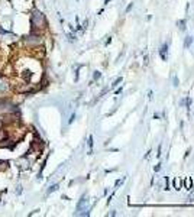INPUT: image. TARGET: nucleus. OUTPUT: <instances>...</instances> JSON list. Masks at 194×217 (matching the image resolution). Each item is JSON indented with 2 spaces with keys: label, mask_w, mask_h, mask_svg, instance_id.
I'll use <instances>...</instances> for the list:
<instances>
[{
  "label": "nucleus",
  "mask_w": 194,
  "mask_h": 217,
  "mask_svg": "<svg viewBox=\"0 0 194 217\" xmlns=\"http://www.w3.org/2000/svg\"><path fill=\"white\" fill-rule=\"evenodd\" d=\"M89 146H90V148L93 146V136H90V138H89Z\"/></svg>",
  "instance_id": "1a4fd4ad"
},
{
  "label": "nucleus",
  "mask_w": 194,
  "mask_h": 217,
  "mask_svg": "<svg viewBox=\"0 0 194 217\" xmlns=\"http://www.w3.org/2000/svg\"><path fill=\"white\" fill-rule=\"evenodd\" d=\"M8 88H9L8 81L6 80H0V91H6Z\"/></svg>",
  "instance_id": "7ed1b4c3"
},
{
  "label": "nucleus",
  "mask_w": 194,
  "mask_h": 217,
  "mask_svg": "<svg viewBox=\"0 0 194 217\" xmlns=\"http://www.w3.org/2000/svg\"><path fill=\"white\" fill-rule=\"evenodd\" d=\"M25 42L29 45V46H35V45H38L41 42V36L39 35H29V36H26V39H25Z\"/></svg>",
  "instance_id": "f03ea898"
},
{
  "label": "nucleus",
  "mask_w": 194,
  "mask_h": 217,
  "mask_svg": "<svg viewBox=\"0 0 194 217\" xmlns=\"http://www.w3.org/2000/svg\"><path fill=\"white\" fill-rule=\"evenodd\" d=\"M0 78H2V74H0Z\"/></svg>",
  "instance_id": "9b49d317"
},
{
  "label": "nucleus",
  "mask_w": 194,
  "mask_h": 217,
  "mask_svg": "<svg viewBox=\"0 0 194 217\" xmlns=\"http://www.w3.org/2000/svg\"><path fill=\"white\" fill-rule=\"evenodd\" d=\"M57 188H58V185H57V184H55V185H52V187H51V188L48 190V194H49V192H52V191H55Z\"/></svg>",
  "instance_id": "6e6552de"
},
{
  "label": "nucleus",
  "mask_w": 194,
  "mask_h": 217,
  "mask_svg": "<svg viewBox=\"0 0 194 217\" xmlns=\"http://www.w3.org/2000/svg\"><path fill=\"white\" fill-rule=\"evenodd\" d=\"M174 188H175V190H180V181H178V180H174Z\"/></svg>",
  "instance_id": "423d86ee"
},
{
  "label": "nucleus",
  "mask_w": 194,
  "mask_h": 217,
  "mask_svg": "<svg viewBox=\"0 0 194 217\" xmlns=\"http://www.w3.org/2000/svg\"><path fill=\"white\" fill-rule=\"evenodd\" d=\"M2 125H3V122H2V119H0V127H2Z\"/></svg>",
  "instance_id": "9d476101"
},
{
  "label": "nucleus",
  "mask_w": 194,
  "mask_h": 217,
  "mask_svg": "<svg viewBox=\"0 0 194 217\" xmlns=\"http://www.w3.org/2000/svg\"><path fill=\"white\" fill-rule=\"evenodd\" d=\"M191 42H193V38H191V36H187V39H186V46L191 45Z\"/></svg>",
  "instance_id": "39448f33"
},
{
  "label": "nucleus",
  "mask_w": 194,
  "mask_h": 217,
  "mask_svg": "<svg viewBox=\"0 0 194 217\" xmlns=\"http://www.w3.org/2000/svg\"><path fill=\"white\" fill-rule=\"evenodd\" d=\"M178 25H180V29H186V22H184V20H180V22H178Z\"/></svg>",
  "instance_id": "0eeeda50"
},
{
  "label": "nucleus",
  "mask_w": 194,
  "mask_h": 217,
  "mask_svg": "<svg viewBox=\"0 0 194 217\" xmlns=\"http://www.w3.org/2000/svg\"><path fill=\"white\" fill-rule=\"evenodd\" d=\"M31 23H32V26L35 29H39V31L41 29H45L47 25H48L45 15H44L42 12H39L38 9H33L32 16H31Z\"/></svg>",
  "instance_id": "f257e3e1"
},
{
  "label": "nucleus",
  "mask_w": 194,
  "mask_h": 217,
  "mask_svg": "<svg viewBox=\"0 0 194 217\" xmlns=\"http://www.w3.org/2000/svg\"><path fill=\"white\" fill-rule=\"evenodd\" d=\"M191 187H193V183H191V180H188V178H187V180H186V188H187V190H190Z\"/></svg>",
  "instance_id": "20e7f679"
}]
</instances>
